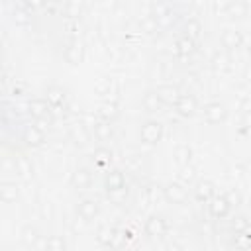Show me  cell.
<instances>
[{"instance_id":"obj_1","label":"cell","mask_w":251,"mask_h":251,"mask_svg":"<svg viewBox=\"0 0 251 251\" xmlns=\"http://www.w3.org/2000/svg\"><path fill=\"white\" fill-rule=\"evenodd\" d=\"M139 137H141L143 143H147V145H155V143L163 137V124L157 122V120H149V122H145V124L141 126V129H139Z\"/></svg>"},{"instance_id":"obj_2","label":"cell","mask_w":251,"mask_h":251,"mask_svg":"<svg viewBox=\"0 0 251 251\" xmlns=\"http://www.w3.org/2000/svg\"><path fill=\"white\" fill-rule=\"evenodd\" d=\"M226 116H227V110L222 102H210L204 108V118L208 124H220L226 120Z\"/></svg>"},{"instance_id":"obj_3","label":"cell","mask_w":251,"mask_h":251,"mask_svg":"<svg viewBox=\"0 0 251 251\" xmlns=\"http://www.w3.org/2000/svg\"><path fill=\"white\" fill-rule=\"evenodd\" d=\"M104 186L108 190V194H116V192H124L126 190V176L122 171H112L106 175L104 178Z\"/></svg>"},{"instance_id":"obj_4","label":"cell","mask_w":251,"mask_h":251,"mask_svg":"<svg viewBox=\"0 0 251 251\" xmlns=\"http://www.w3.org/2000/svg\"><path fill=\"white\" fill-rule=\"evenodd\" d=\"M175 112L182 118H190L196 112V100L192 94H180L178 100L175 102Z\"/></svg>"},{"instance_id":"obj_5","label":"cell","mask_w":251,"mask_h":251,"mask_svg":"<svg viewBox=\"0 0 251 251\" xmlns=\"http://www.w3.org/2000/svg\"><path fill=\"white\" fill-rule=\"evenodd\" d=\"M145 233L149 237H163L167 233V222L161 216H151L145 222Z\"/></svg>"},{"instance_id":"obj_6","label":"cell","mask_w":251,"mask_h":251,"mask_svg":"<svg viewBox=\"0 0 251 251\" xmlns=\"http://www.w3.org/2000/svg\"><path fill=\"white\" fill-rule=\"evenodd\" d=\"M163 192H165V198H167L169 202H173V204H182V202L186 200V190H184V186L178 184V182L167 184V186L163 188Z\"/></svg>"},{"instance_id":"obj_7","label":"cell","mask_w":251,"mask_h":251,"mask_svg":"<svg viewBox=\"0 0 251 251\" xmlns=\"http://www.w3.org/2000/svg\"><path fill=\"white\" fill-rule=\"evenodd\" d=\"M76 212H78V216H80L84 222H90V220H94V218L98 216V212H100V206H98V202H96V200H92V198H86V200H82V202L78 204Z\"/></svg>"},{"instance_id":"obj_8","label":"cell","mask_w":251,"mask_h":251,"mask_svg":"<svg viewBox=\"0 0 251 251\" xmlns=\"http://www.w3.org/2000/svg\"><path fill=\"white\" fill-rule=\"evenodd\" d=\"M229 210H231V204H229V200H227L226 196H216V198H212L210 214H212L214 218L222 220V218H226V216L229 214Z\"/></svg>"},{"instance_id":"obj_9","label":"cell","mask_w":251,"mask_h":251,"mask_svg":"<svg viewBox=\"0 0 251 251\" xmlns=\"http://www.w3.org/2000/svg\"><path fill=\"white\" fill-rule=\"evenodd\" d=\"M65 59H67V63H71V65L82 63V59H84V47H82L78 41L69 43V45L65 47Z\"/></svg>"},{"instance_id":"obj_10","label":"cell","mask_w":251,"mask_h":251,"mask_svg":"<svg viewBox=\"0 0 251 251\" xmlns=\"http://www.w3.org/2000/svg\"><path fill=\"white\" fill-rule=\"evenodd\" d=\"M24 141L29 147H37V145H41L45 141V135H43V131L37 126H27L24 129Z\"/></svg>"},{"instance_id":"obj_11","label":"cell","mask_w":251,"mask_h":251,"mask_svg":"<svg viewBox=\"0 0 251 251\" xmlns=\"http://www.w3.org/2000/svg\"><path fill=\"white\" fill-rule=\"evenodd\" d=\"M141 106H143V110H145V112H159L165 104H163V100L159 98L157 90H151V92H147V94L143 96Z\"/></svg>"},{"instance_id":"obj_12","label":"cell","mask_w":251,"mask_h":251,"mask_svg":"<svg viewBox=\"0 0 251 251\" xmlns=\"http://www.w3.org/2000/svg\"><path fill=\"white\" fill-rule=\"evenodd\" d=\"M241 43H243V37H241L239 31H235V29H226V31L222 33V45H224L226 49H237V47H241Z\"/></svg>"},{"instance_id":"obj_13","label":"cell","mask_w":251,"mask_h":251,"mask_svg":"<svg viewBox=\"0 0 251 251\" xmlns=\"http://www.w3.org/2000/svg\"><path fill=\"white\" fill-rule=\"evenodd\" d=\"M157 94H159V98L163 100V104L167 106V104H173L175 106V102L178 100V90H176V86H173V84H163V86H159L157 88Z\"/></svg>"},{"instance_id":"obj_14","label":"cell","mask_w":251,"mask_h":251,"mask_svg":"<svg viewBox=\"0 0 251 251\" xmlns=\"http://www.w3.org/2000/svg\"><path fill=\"white\" fill-rule=\"evenodd\" d=\"M90 171L88 169H76L75 171V175H73V186L75 188H78V190H84V188H88L90 186Z\"/></svg>"},{"instance_id":"obj_15","label":"cell","mask_w":251,"mask_h":251,"mask_svg":"<svg viewBox=\"0 0 251 251\" xmlns=\"http://www.w3.org/2000/svg\"><path fill=\"white\" fill-rule=\"evenodd\" d=\"M194 194H196V198H198L200 202H208V200H212V194H214V186H212V182H208V180L198 182L196 188H194Z\"/></svg>"},{"instance_id":"obj_16","label":"cell","mask_w":251,"mask_h":251,"mask_svg":"<svg viewBox=\"0 0 251 251\" xmlns=\"http://www.w3.org/2000/svg\"><path fill=\"white\" fill-rule=\"evenodd\" d=\"M47 106H49L47 100H31V102L27 104V108H29L27 112H29L33 118L39 120V118H45V116H47Z\"/></svg>"},{"instance_id":"obj_17","label":"cell","mask_w":251,"mask_h":251,"mask_svg":"<svg viewBox=\"0 0 251 251\" xmlns=\"http://www.w3.org/2000/svg\"><path fill=\"white\" fill-rule=\"evenodd\" d=\"M112 135H114V129H112L110 122H100L94 126V137L98 141H108Z\"/></svg>"},{"instance_id":"obj_18","label":"cell","mask_w":251,"mask_h":251,"mask_svg":"<svg viewBox=\"0 0 251 251\" xmlns=\"http://www.w3.org/2000/svg\"><path fill=\"white\" fill-rule=\"evenodd\" d=\"M16 173H20V176L27 180L33 176V167L25 157H16Z\"/></svg>"},{"instance_id":"obj_19","label":"cell","mask_w":251,"mask_h":251,"mask_svg":"<svg viewBox=\"0 0 251 251\" xmlns=\"http://www.w3.org/2000/svg\"><path fill=\"white\" fill-rule=\"evenodd\" d=\"M45 100H47V104H51V106H61V104L65 102V92H63V88H59V86L47 88Z\"/></svg>"},{"instance_id":"obj_20","label":"cell","mask_w":251,"mask_h":251,"mask_svg":"<svg viewBox=\"0 0 251 251\" xmlns=\"http://www.w3.org/2000/svg\"><path fill=\"white\" fill-rule=\"evenodd\" d=\"M0 196H2V200L6 204L14 202L18 198V186H16V182H4L2 188H0Z\"/></svg>"},{"instance_id":"obj_21","label":"cell","mask_w":251,"mask_h":251,"mask_svg":"<svg viewBox=\"0 0 251 251\" xmlns=\"http://www.w3.org/2000/svg\"><path fill=\"white\" fill-rule=\"evenodd\" d=\"M71 137H73L78 145H84V143L88 141V131H86V127H84L82 124H78V126H75V127L71 129Z\"/></svg>"},{"instance_id":"obj_22","label":"cell","mask_w":251,"mask_h":251,"mask_svg":"<svg viewBox=\"0 0 251 251\" xmlns=\"http://www.w3.org/2000/svg\"><path fill=\"white\" fill-rule=\"evenodd\" d=\"M94 163L98 165V167H104L106 163H110V159H112V151L110 149H106V147H98L96 151H94Z\"/></svg>"},{"instance_id":"obj_23","label":"cell","mask_w":251,"mask_h":251,"mask_svg":"<svg viewBox=\"0 0 251 251\" xmlns=\"http://www.w3.org/2000/svg\"><path fill=\"white\" fill-rule=\"evenodd\" d=\"M100 116H102V122H112L116 116H118V110H116V104H102L100 106Z\"/></svg>"},{"instance_id":"obj_24","label":"cell","mask_w":251,"mask_h":251,"mask_svg":"<svg viewBox=\"0 0 251 251\" xmlns=\"http://www.w3.org/2000/svg\"><path fill=\"white\" fill-rule=\"evenodd\" d=\"M47 251H67V243L61 235H51L47 239Z\"/></svg>"},{"instance_id":"obj_25","label":"cell","mask_w":251,"mask_h":251,"mask_svg":"<svg viewBox=\"0 0 251 251\" xmlns=\"http://www.w3.org/2000/svg\"><path fill=\"white\" fill-rule=\"evenodd\" d=\"M176 49H178L180 55H190V53L194 51V41L184 35V37H180V39L176 41Z\"/></svg>"},{"instance_id":"obj_26","label":"cell","mask_w":251,"mask_h":251,"mask_svg":"<svg viewBox=\"0 0 251 251\" xmlns=\"http://www.w3.org/2000/svg\"><path fill=\"white\" fill-rule=\"evenodd\" d=\"M184 29H186V37H190V39L194 41V39L200 35V31H202V25H200V22H198V20H188Z\"/></svg>"},{"instance_id":"obj_27","label":"cell","mask_w":251,"mask_h":251,"mask_svg":"<svg viewBox=\"0 0 251 251\" xmlns=\"http://www.w3.org/2000/svg\"><path fill=\"white\" fill-rule=\"evenodd\" d=\"M127 239H129V231H124V229H122V231H116V233H114V239H112V243H110V247H112V249H120Z\"/></svg>"},{"instance_id":"obj_28","label":"cell","mask_w":251,"mask_h":251,"mask_svg":"<svg viewBox=\"0 0 251 251\" xmlns=\"http://www.w3.org/2000/svg\"><path fill=\"white\" fill-rule=\"evenodd\" d=\"M22 239H24V243H25V245H33V243H35V239H37V229H35V227H31V226L24 227Z\"/></svg>"},{"instance_id":"obj_29","label":"cell","mask_w":251,"mask_h":251,"mask_svg":"<svg viewBox=\"0 0 251 251\" xmlns=\"http://www.w3.org/2000/svg\"><path fill=\"white\" fill-rule=\"evenodd\" d=\"M114 233H116V229L100 227V229H98V241H102V243L110 245V243H112V239H114Z\"/></svg>"},{"instance_id":"obj_30","label":"cell","mask_w":251,"mask_h":251,"mask_svg":"<svg viewBox=\"0 0 251 251\" xmlns=\"http://www.w3.org/2000/svg\"><path fill=\"white\" fill-rule=\"evenodd\" d=\"M176 157H178L180 163H186V161L190 159V149H188V147H180L178 153H176Z\"/></svg>"},{"instance_id":"obj_31","label":"cell","mask_w":251,"mask_h":251,"mask_svg":"<svg viewBox=\"0 0 251 251\" xmlns=\"http://www.w3.org/2000/svg\"><path fill=\"white\" fill-rule=\"evenodd\" d=\"M233 229H235L237 233L245 231V229H247V220H245V218H237V222H233Z\"/></svg>"},{"instance_id":"obj_32","label":"cell","mask_w":251,"mask_h":251,"mask_svg":"<svg viewBox=\"0 0 251 251\" xmlns=\"http://www.w3.org/2000/svg\"><path fill=\"white\" fill-rule=\"evenodd\" d=\"M241 124H243V126H245L247 129H251V108L243 112V118H241Z\"/></svg>"},{"instance_id":"obj_33","label":"cell","mask_w":251,"mask_h":251,"mask_svg":"<svg viewBox=\"0 0 251 251\" xmlns=\"http://www.w3.org/2000/svg\"><path fill=\"white\" fill-rule=\"evenodd\" d=\"M167 251H180V247H178L176 243H173V245H169V247H167Z\"/></svg>"},{"instance_id":"obj_34","label":"cell","mask_w":251,"mask_h":251,"mask_svg":"<svg viewBox=\"0 0 251 251\" xmlns=\"http://www.w3.org/2000/svg\"><path fill=\"white\" fill-rule=\"evenodd\" d=\"M247 51H249V55H251V45H249V49H247Z\"/></svg>"}]
</instances>
